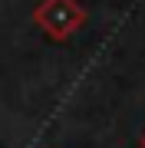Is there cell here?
<instances>
[{
    "mask_svg": "<svg viewBox=\"0 0 145 148\" xmlns=\"http://www.w3.org/2000/svg\"><path fill=\"white\" fill-rule=\"evenodd\" d=\"M142 148H145V138H142Z\"/></svg>",
    "mask_w": 145,
    "mask_h": 148,
    "instance_id": "obj_1",
    "label": "cell"
}]
</instances>
